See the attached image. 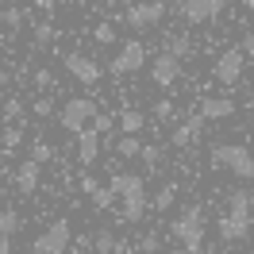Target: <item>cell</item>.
I'll return each instance as SVG.
<instances>
[{"label":"cell","instance_id":"obj_34","mask_svg":"<svg viewBox=\"0 0 254 254\" xmlns=\"http://www.w3.org/2000/svg\"><path fill=\"white\" fill-rule=\"evenodd\" d=\"M4 23H8V27H19V23H23V12H16V8L4 12Z\"/></svg>","mask_w":254,"mask_h":254},{"label":"cell","instance_id":"obj_2","mask_svg":"<svg viewBox=\"0 0 254 254\" xmlns=\"http://www.w3.org/2000/svg\"><path fill=\"white\" fill-rule=\"evenodd\" d=\"M170 235L189 254L204 251V212H200V204H189L181 216H174V220H170Z\"/></svg>","mask_w":254,"mask_h":254},{"label":"cell","instance_id":"obj_19","mask_svg":"<svg viewBox=\"0 0 254 254\" xmlns=\"http://www.w3.org/2000/svg\"><path fill=\"white\" fill-rule=\"evenodd\" d=\"M19 227H23V220H19V212H16V208H0V235L16 239Z\"/></svg>","mask_w":254,"mask_h":254},{"label":"cell","instance_id":"obj_32","mask_svg":"<svg viewBox=\"0 0 254 254\" xmlns=\"http://www.w3.org/2000/svg\"><path fill=\"white\" fill-rule=\"evenodd\" d=\"M96 189H100V181H96L93 174H85V177H81V192H89V196H93Z\"/></svg>","mask_w":254,"mask_h":254},{"label":"cell","instance_id":"obj_29","mask_svg":"<svg viewBox=\"0 0 254 254\" xmlns=\"http://www.w3.org/2000/svg\"><path fill=\"white\" fill-rule=\"evenodd\" d=\"M139 158H143L146 166L154 170V166H158V158H162V150H158V146H143V154H139Z\"/></svg>","mask_w":254,"mask_h":254},{"label":"cell","instance_id":"obj_22","mask_svg":"<svg viewBox=\"0 0 254 254\" xmlns=\"http://www.w3.org/2000/svg\"><path fill=\"white\" fill-rule=\"evenodd\" d=\"M189 39H185V35H170V39H166V54H174V58H185V54H189Z\"/></svg>","mask_w":254,"mask_h":254},{"label":"cell","instance_id":"obj_33","mask_svg":"<svg viewBox=\"0 0 254 254\" xmlns=\"http://www.w3.org/2000/svg\"><path fill=\"white\" fill-rule=\"evenodd\" d=\"M35 8H39V12H54V8H58V4H65V0H31Z\"/></svg>","mask_w":254,"mask_h":254},{"label":"cell","instance_id":"obj_14","mask_svg":"<svg viewBox=\"0 0 254 254\" xmlns=\"http://www.w3.org/2000/svg\"><path fill=\"white\" fill-rule=\"evenodd\" d=\"M39 174H43V166H39V162H19V170H16V177H12V181H16V192H23V196H31L35 189H39Z\"/></svg>","mask_w":254,"mask_h":254},{"label":"cell","instance_id":"obj_3","mask_svg":"<svg viewBox=\"0 0 254 254\" xmlns=\"http://www.w3.org/2000/svg\"><path fill=\"white\" fill-rule=\"evenodd\" d=\"M208 158H212L216 170H231L239 181H254V154H251V146H243V143H216Z\"/></svg>","mask_w":254,"mask_h":254},{"label":"cell","instance_id":"obj_36","mask_svg":"<svg viewBox=\"0 0 254 254\" xmlns=\"http://www.w3.org/2000/svg\"><path fill=\"white\" fill-rule=\"evenodd\" d=\"M239 50H243L247 58H254V31H251V35H243V47H239Z\"/></svg>","mask_w":254,"mask_h":254},{"label":"cell","instance_id":"obj_41","mask_svg":"<svg viewBox=\"0 0 254 254\" xmlns=\"http://www.w3.org/2000/svg\"><path fill=\"white\" fill-rule=\"evenodd\" d=\"M247 254H254V251H247Z\"/></svg>","mask_w":254,"mask_h":254},{"label":"cell","instance_id":"obj_28","mask_svg":"<svg viewBox=\"0 0 254 254\" xmlns=\"http://www.w3.org/2000/svg\"><path fill=\"white\" fill-rule=\"evenodd\" d=\"M154 120H174V100H166V96H162L158 104H154Z\"/></svg>","mask_w":254,"mask_h":254},{"label":"cell","instance_id":"obj_24","mask_svg":"<svg viewBox=\"0 0 254 254\" xmlns=\"http://www.w3.org/2000/svg\"><path fill=\"white\" fill-rule=\"evenodd\" d=\"M135 247H139V254H154V251L162 247V235H158V231H146V235L139 239Z\"/></svg>","mask_w":254,"mask_h":254},{"label":"cell","instance_id":"obj_11","mask_svg":"<svg viewBox=\"0 0 254 254\" xmlns=\"http://www.w3.org/2000/svg\"><path fill=\"white\" fill-rule=\"evenodd\" d=\"M62 65H65V73H69L73 81H81V85H96V81L104 77L100 65H96L89 54H77V50H69V54L62 58Z\"/></svg>","mask_w":254,"mask_h":254},{"label":"cell","instance_id":"obj_10","mask_svg":"<svg viewBox=\"0 0 254 254\" xmlns=\"http://www.w3.org/2000/svg\"><path fill=\"white\" fill-rule=\"evenodd\" d=\"M162 16H166V4H162V0H146V4H131V8H127L124 23L135 27V31H146V27L162 23Z\"/></svg>","mask_w":254,"mask_h":254},{"label":"cell","instance_id":"obj_1","mask_svg":"<svg viewBox=\"0 0 254 254\" xmlns=\"http://www.w3.org/2000/svg\"><path fill=\"white\" fill-rule=\"evenodd\" d=\"M108 189L124 200V212H120V216H124L127 223H139V220L146 216L150 196H146V181H143L139 174H127V170H124V174H112Z\"/></svg>","mask_w":254,"mask_h":254},{"label":"cell","instance_id":"obj_25","mask_svg":"<svg viewBox=\"0 0 254 254\" xmlns=\"http://www.w3.org/2000/svg\"><path fill=\"white\" fill-rule=\"evenodd\" d=\"M116 204V192L108 189V185H100V189L93 192V208H100V212H104V208H112Z\"/></svg>","mask_w":254,"mask_h":254},{"label":"cell","instance_id":"obj_8","mask_svg":"<svg viewBox=\"0 0 254 254\" xmlns=\"http://www.w3.org/2000/svg\"><path fill=\"white\" fill-rule=\"evenodd\" d=\"M227 0H177V12L185 16V23H212L223 16Z\"/></svg>","mask_w":254,"mask_h":254},{"label":"cell","instance_id":"obj_4","mask_svg":"<svg viewBox=\"0 0 254 254\" xmlns=\"http://www.w3.org/2000/svg\"><path fill=\"white\" fill-rule=\"evenodd\" d=\"M116 58L108 62V73L112 77H131V73H139L146 65V47L139 39H124V43H116Z\"/></svg>","mask_w":254,"mask_h":254},{"label":"cell","instance_id":"obj_31","mask_svg":"<svg viewBox=\"0 0 254 254\" xmlns=\"http://www.w3.org/2000/svg\"><path fill=\"white\" fill-rule=\"evenodd\" d=\"M31 112H35V116H50V112H54V104H50V96H43V100H35V104H31Z\"/></svg>","mask_w":254,"mask_h":254},{"label":"cell","instance_id":"obj_15","mask_svg":"<svg viewBox=\"0 0 254 254\" xmlns=\"http://www.w3.org/2000/svg\"><path fill=\"white\" fill-rule=\"evenodd\" d=\"M247 235H251V220H243V216H223L220 220V239L223 243H243Z\"/></svg>","mask_w":254,"mask_h":254},{"label":"cell","instance_id":"obj_27","mask_svg":"<svg viewBox=\"0 0 254 254\" xmlns=\"http://www.w3.org/2000/svg\"><path fill=\"white\" fill-rule=\"evenodd\" d=\"M116 251V235H112V231H100V235H96V254H112Z\"/></svg>","mask_w":254,"mask_h":254},{"label":"cell","instance_id":"obj_40","mask_svg":"<svg viewBox=\"0 0 254 254\" xmlns=\"http://www.w3.org/2000/svg\"><path fill=\"white\" fill-rule=\"evenodd\" d=\"M247 8H251V12H254V0H247Z\"/></svg>","mask_w":254,"mask_h":254},{"label":"cell","instance_id":"obj_38","mask_svg":"<svg viewBox=\"0 0 254 254\" xmlns=\"http://www.w3.org/2000/svg\"><path fill=\"white\" fill-rule=\"evenodd\" d=\"M4 85H8V73H4V69H0V89H4Z\"/></svg>","mask_w":254,"mask_h":254},{"label":"cell","instance_id":"obj_37","mask_svg":"<svg viewBox=\"0 0 254 254\" xmlns=\"http://www.w3.org/2000/svg\"><path fill=\"white\" fill-rule=\"evenodd\" d=\"M0 254H12V239L8 235H0Z\"/></svg>","mask_w":254,"mask_h":254},{"label":"cell","instance_id":"obj_7","mask_svg":"<svg viewBox=\"0 0 254 254\" xmlns=\"http://www.w3.org/2000/svg\"><path fill=\"white\" fill-rule=\"evenodd\" d=\"M243 69H247V54L239 47H227L220 58L212 62V77L220 81V85H235V81L243 77Z\"/></svg>","mask_w":254,"mask_h":254},{"label":"cell","instance_id":"obj_26","mask_svg":"<svg viewBox=\"0 0 254 254\" xmlns=\"http://www.w3.org/2000/svg\"><path fill=\"white\" fill-rule=\"evenodd\" d=\"M50 158H54V146L50 143H31V162L43 166V162H50Z\"/></svg>","mask_w":254,"mask_h":254},{"label":"cell","instance_id":"obj_20","mask_svg":"<svg viewBox=\"0 0 254 254\" xmlns=\"http://www.w3.org/2000/svg\"><path fill=\"white\" fill-rule=\"evenodd\" d=\"M116 154H120V158H139V154H143V139H139V135H124V139L116 143Z\"/></svg>","mask_w":254,"mask_h":254},{"label":"cell","instance_id":"obj_5","mask_svg":"<svg viewBox=\"0 0 254 254\" xmlns=\"http://www.w3.org/2000/svg\"><path fill=\"white\" fill-rule=\"evenodd\" d=\"M96 116V104L89 100V96H73V100H65L62 108H58V124L69 131V135H77V131H85V127L93 124Z\"/></svg>","mask_w":254,"mask_h":254},{"label":"cell","instance_id":"obj_16","mask_svg":"<svg viewBox=\"0 0 254 254\" xmlns=\"http://www.w3.org/2000/svg\"><path fill=\"white\" fill-rule=\"evenodd\" d=\"M200 131H204V120H200V116H192L189 124H181L174 135H170V143H174V146H192L196 139H200Z\"/></svg>","mask_w":254,"mask_h":254},{"label":"cell","instance_id":"obj_9","mask_svg":"<svg viewBox=\"0 0 254 254\" xmlns=\"http://www.w3.org/2000/svg\"><path fill=\"white\" fill-rule=\"evenodd\" d=\"M181 77H185V65H181V58H174V54L162 50L158 58L150 62V81H154L158 89H174Z\"/></svg>","mask_w":254,"mask_h":254},{"label":"cell","instance_id":"obj_39","mask_svg":"<svg viewBox=\"0 0 254 254\" xmlns=\"http://www.w3.org/2000/svg\"><path fill=\"white\" fill-rule=\"evenodd\" d=\"M170 254H189V251H185V247H174V251H170Z\"/></svg>","mask_w":254,"mask_h":254},{"label":"cell","instance_id":"obj_18","mask_svg":"<svg viewBox=\"0 0 254 254\" xmlns=\"http://www.w3.org/2000/svg\"><path fill=\"white\" fill-rule=\"evenodd\" d=\"M143 127H146V116L139 108H120V131L124 135H139Z\"/></svg>","mask_w":254,"mask_h":254},{"label":"cell","instance_id":"obj_13","mask_svg":"<svg viewBox=\"0 0 254 254\" xmlns=\"http://www.w3.org/2000/svg\"><path fill=\"white\" fill-rule=\"evenodd\" d=\"M96 158H100V131L85 127V131H77V162L89 170V166H96Z\"/></svg>","mask_w":254,"mask_h":254},{"label":"cell","instance_id":"obj_12","mask_svg":"<svg viewBox=\"0 0 254 254\" xmlns=\"http://www.w3.org/2000/svg\"><path fill=\"white\" fill-rule=\"evenodd\" d=\"M196 116L200 120H227V116H235V100L231 96H200Z\"/></svg>","mask_w":254,"mask_h":254},{"label":"cell","instance_id":"obj_30","mask_svg":"<svg viewBox=\"0 0 254 254\" xmlns=\"http://www.w3.org/2000/svg\"><path fill=\"white\" fill-rule=\"evenodd\" d=\"M23 143V131H19V127H8V131H4V146H19Z\"/></svg>","mask_w":254,"mask_h":254},{"label":"cell","instance_id":"obj_6","mask_svg":"<svg viewBox=\"0 0 254 254\" xmlns=\"http://www.w3.org/2000/svg\"><path fill=\"white\" fill-rule=\"evenodd\" d=\"M69 243H73V227H69V220H54L43 235L35 239L31 254H65V251H69Z\"/></svg>","mask_w":254,"mask_h":254},{"label":"cell","instance_id":"obj_21","mask_svg":"<svg viewBox=\"0 0 254 254\" xmlns=\"http://www.w3.org/2000/svg\"><path fill=\"white\" fill-rule=\"evenodd\" d=\"M174 200H177V185H162L158 196L150 200V208H154V212H170V208H174Z\"/></svg>","mask_w":254,"mask_h":254},{"label":"cell","instance_id":"obj_35","mask_svg":"<svg viewBox=\"0 0 254 254\" xmlns=\"http://www.w3.org/2000/svg\"><path fill=\"white\" fill-rule=\"evenodd\" d=\"M50 69H39V73H35V85H39V89H50Z\"/></svg>","mask_w":254,"mask_h":254},{"label":"cell","instance_id":"obj_17","mask_svg":"<svg viewBox=\"0 0 254 254\" xmlns=\"http://www.w3.org/2000/svg\"><path fill=\"white\" fill-rule=\"evenodd\" d=\"M254 212V196L247 189H231L227 192V216H243V220H251Z\"/></svg>","mask_w":254,"mask_h":254},{"label":"cell","instance_id":"obj_23","mask_svg":"<svg viewBox=\"0 0 254 254\" xmlns=\"http://www.w3.org/2000/svg\"><path fill=\"white\" fill-rule=\"evenodd\" d=\"M93 39L100 43V47H116V27H112V23H96Z\"/></svg>","mask_w":254,"mask_h":254}]
</instances>
